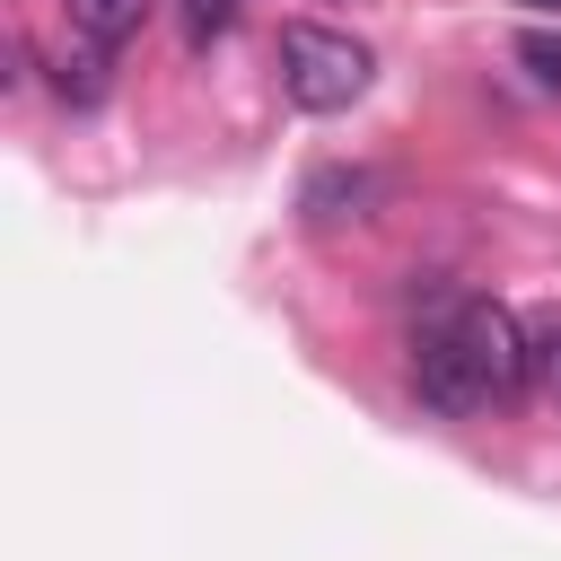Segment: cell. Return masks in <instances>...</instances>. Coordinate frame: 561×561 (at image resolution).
Returning a JSON list of instances; mask_svg holds the SVG:
<instances>
[{
  "instance_id": "3",
  "label": "cell",
  "mask_w": 561,
  "mask_h": 561,
  "mask_svg": "<svg viewBox=\"0 0 561 561\" xmlns=\"http://www.w3.org/2000/svg\"><path fill=\"white\" fill-rule=\"evenodd\" d=\"M61 9H70V35H79V44H96V53L131 44V35L158 18V0H61Z\"/></svg>"
},
{
  "instance_id": "1",
  "label": "cell",
  "mask_w": 561,
  "mask_h": 561,
  "mask_svg": "<svg viewBox=\"0 0 561 561\" xmlns=\"http://www.w3.org/2000/svg\"><path fill=\"white\" fill-rule=\"evenodd\" d=\"M412 386L430 412H491L526 386V324L500 298H438L412 333Z\"/></svg>"
},
{
  "instance_id": "4",
  "label": "cell",
  "mask_w": 561,
  "mask_h": 561,
  "mask_svg": "<svg viewBox=\"0 0 561 561\" xmlns=\"http://www.w3.org/2000/svg\"><path fill=\"white\" fill-rule=\"evenodd\" d=\"M526 386L561 403V307H543V316L526 324Z\"/></svg>"
},
{
  "instance_id": "6",
  "label": "cell",
  "mask_w": 561,
  "mask_h": 561,
  "mask_svg": "<svg viewBox=\"0 0 561 561\" xmlns=\"http://www.w3.org/2000/svg\"><path fill=\"white\" fill-rule=\"evenodd\" d=\"M517 61H526L543 88H561V35H543V26H535V35H517Z\"/></svg>"
},
{
  "instance_id": "5",
  "label": "cell",
  "mask_w": 561,
  "mask_h": 561,
  "mask_svg": "<svg viewBox=\"0 0 561 561\" xmlns=\"http://www.w3.org/2000/svg\"><path fill=\"white\" fill-rule=\"evenodd\" d=\"M237 9H245V0H184V44L202 53L210 35H228V26H237Z\"/></svg>"
},
{
  "instance_id": "7",
  "label": "cell",
  "mask_w": 561,
  "mask_h": 561,
  "mask_svg": "<svg viewBox=\"0 0 561 561\" xmlns=\"http://www.w3.org/2000/svg\"><path fill=\"white\" fill-rule=\"evenodd\" d=\"M526 9H552V18H561V0H526Z\"/></svg>"
},
{
  "instance_id": "2",
  "label": "cell",
  "mask_w": 561,
  "mask_h": 561,
  "mask_svg": "<svg viewBox=\"0 0 561 561\" xmlns=\"http://www.w3.org/2000/svg\"><path fill=\"white\" fill-rule=\"evenodd\" d=\"M368 79H377V53H368L351 26H316V18L280 26V88H289V105L342 114V105L368 96Z\"/></svg>"
}]
</instances>
